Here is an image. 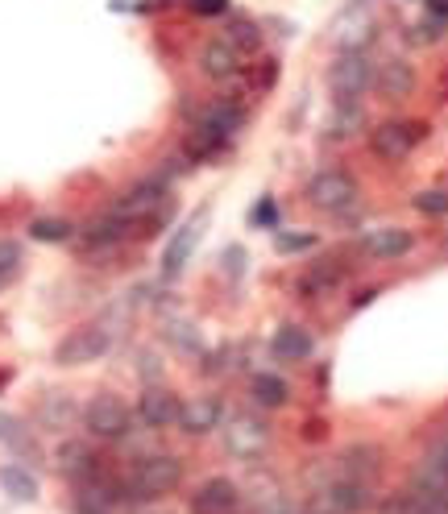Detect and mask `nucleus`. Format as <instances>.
Returning <instances> with one entry per match:
<instances>
[{"label": "nucleus", "instance_id": "f257e3e1", "mask_svg": "<svg viewBox=\"0 0 448 514\" xmlns=\"http://www.w3.org/2000/svg\"><path fill=\"white\" fill-rule=\"evenodd\" d=\"M374 502V485L341 469V461L312 477V514H361Z\"/></svg>", "mask_w": 448, "mask_h": 514}, {"label": "nucleus", "instance_id": "f03ea898", "mask_svg": "<svg viewBox=\"0 0 448 514\" xmlns=\"http://www.w3.org/2000/svg\"><path fill=\"white\" fill-rule=\"evenodd\" d=\"M183 481V461L171 452H150V456H137L129 477H125V494L133 502H158L166 494H175Z\"/></svg>", "mask_w": 448, "mask_h": 514}, {"label": "nucleus", "instance_id": "7ed1b4c3", "mask_svg": "<svg viewBox=\"0 0 448 514\" xmlns=\"http://www.w3.org/2000/svg\"><path fill=\"white\" fill-rule=\"evenodd\" d=\"M112 212H117L125 224H133V233L137 228H146V224H162L166 212H171V191H166V179L137 183L133 191H125L117 204H112Z\"/></svg>", "mask_w": 448, "mask_h": 514}, {"label": "nucleus", "instance_id": "20e7f679", "mask_svg": "<svg viewBox=\"0 0 448 514\" xmlns=\"http://www.w3.org/2000/svg\"><path fill=\"white\" fill-rule=\"evenodd\" d=\"M370 88H374V63L361 50H341V59L328 67L332 104H357Z\"/></svg>", "mask_w": 448, "mask_h": 514}, {"label": "nucleus", "instance_id": "39448f33", "mask_svg": "<svg viewBox=\"0 0 448 514\" xmlns=\"http://www.w3.org/2000/svg\"><path fill=\"white\" fill-rule=\"evenodd\" d=\"M83 427H88V436H96V440H125L133 427V411L121 394L100 390L92 403L83 407Z\"/></svg>", "mask_w": 448, "mask_h": 514}, {"label": "nucleus", "instance_id": "423d86ee", "mask_svg": "<svg viewBox=\"0 0 448 514\" xmlns=\"http://www.w3.org/2000/svg\"><path fill=\"white\" fill-rule=\"evenodd\" d=\"M112 349V332L108 324H83L75 332H67L59 345H54V365L63 369H79V365H92Z\"/></svg>", "mask_w": 448, "mask_h": 514}, {"label": "nucleus", "instance_id": "0eeeda50", "mask_svg": "<svg viewBox=\"0 0 448 514\" xmlns=\"http://www.w3.org/2000/svg\"><path fill=\"white\" fill-rule=\"evenodd\" d=\"M307 204L324 216H345L357 204V183L345 170H320V175L307 179Z\"/></svg>", "mask_w": 448, "mask_h": 514}, {"label": "nucleus", "instance_id": "6e6552de", "mask_svg": "<svg viewBox=\"0 0 448 514\" xmlns=\"http://www.w3.org/2000/svg\"><path fill=\"white\" fill-rule=\"evenodd\" d=\"M224 448H229L237 461H262L266 448H270V432L266 423L254 415H224Z\"/></svg>", "mask_w": 448, "mask_h": 514}, {"label": "nucleus", "instance_id": "1a4fd4ad", "mask_svg": "<svg viewBox=\"0 0 448 514\" xmlns=\"http://www.w3.org/2000/svg\"><path fill=\"white\" fill-rule=\"evenodd\" d=\"M424 137H428V125L424 121H386V125H378L370 133V150L382 162H403Z\"/></svg>", "mask_w": 448, "mask_h": 514}, {"label": "nucleus", "instance_id": "9d476101", "mask_svg": "<svg viewBox=\"0 0 448 514\" xmlns=\"http://www.w3.org/2000/svg\"><path fill=\"white\" fill-rule=\"evenodd\" d=\"M125 502V485L108 473L75 481V514H117Z\"/></svg>", "mask_w": 448, "mask_h": 514}, {"label": "nucleus", "instance_id": "9b49d317", "mask_svg": "<svg viewBox=\"0 0 448 514\" xmlns=\"http://www.w3.org/2000/svg\"><path fill=\"white\" fill-rule=\"evenodd\" d=\"M411 485L415 490H428V494H448V427L428 440L424 461L411 473Z\"/></svg>", "mask_w": 448, "mask_h": 514}, {"label": "nucleus", "instance_id": "f8f14e48", "mask_svg": "<svg viewBox=\"0 0 448 514\" xmlns=\"http://www.w3.org/2000/svg\"><path fill=\"white\" fill-rule=\"evenodd\" d=\"M241 125H245V108L237 100H208L204 108H195V121H191V129L212 133L220 141H233Z\"/></svg>", "mask_w": 448, "mask_h": 514}, {"label": "nucleus", "instance_id": "ddd939ff", "mask_svg": "<svg viewBox=\"0 0 448 514\" xmlns=\"http://www.w3.org/2000/svg\"><path fill=\"white\" fill-rule=\"evenodd\" d=\"M220 423H224V403L216 394H195V398H187V403H179L175 427L183 436H208Z\"/></svg>", "mask_w": 448, "mask_h": 514}, {"label": "nucleus", "instance_id": "4468645a", "mask_svg": "<svg viewBox=\"0 0 448 514\" xmlns=\"http://www.w3.org/2000/svg\"><path fill=\"white\" fill-rule=\"evenodd\" d=\"M200 71L216 83H233V79L245 75V54L237 46H229L224 38H208L200 46Z\"/></svg>", "mask_w": 448, "mask_h": 514}, {"label": "nucleus", "instance_id": "2eb2a0df", "mask_svg": "<svg viewBox=\"0 0 448 514\" xmlns=\"http://www.w3.org/2000/svg\"><path fill=\"white\" fill-rule=\"evenodd\" d=\"M249 510L254 514H303L295 506V498L287 494V485L283 481H274L270 473H254L249 477Z\"/></svg>", "mask_w": 448, "mask_h": 514}, {"label": "nucleus", "instance_id": "dca6fc26", "mask_svg": "<svg viewBox=\"0 0 448 514\" xmlns=\"http://www.w3.org/2000/svg\"><path fill=\"white\" fill-rule=\"evenodd\" d=\"M204 216L208 212H195L179 233L166 241V249H162V278H179L183 274V266L191 262V253H195V245H200V233H204Z\"/></svg>", "mask_w": 448, "mask_h": 514}, {"label": "nucleus", "instance_id": "f3484780", "mask_svg": "<svg viewBox=\"0 0 448 514\" xmlns=\"http://www.w3.org/2000/svg\"><path fill=\"white\" fill-rule=\"evenodd\" d=\"M191 514H237L241 510V490L229 477H208L200 490L191 494Z\"/></svg>", "mask_w": 448, "mask_h": 514}, {"label": "nucleus", "instance_id": "a211bd4d", "mask_svg": "<svg viewBox=\"0 0 448 514\" xmlns=\"http://www.w3.org/2000/svg\"><path fill=\"white\" fill-rule=\"evenodd\" d=\"M137 419H142L146 427H154V432H162V427H175L179 419V398L166 390V386H146L142 398H137Z\"/></svg>", "mask_w": 448, "mask_h": 514}, {"label": "nucleus", "instance_id": "6ab92c4d", "mask_svg": "<svg viewBox=\"0 0 448 514\" xmlns=\"http://www.w3.org/2000/svg\"><path fill=\"white\" fill-rule=\"evenodd\" d=\"M415 245V237L407 228H370V233H361V249H366L374 262H399L407 257Z\"/></svg>", "mask_w": 448, "mask_h": 514}, {"label": "nucleus", "instance_id": "aec40b11", "mask_svg": "<svg viewBox=\"0 0 448 514\" xmlns=\"http://www.w3.org/2000/svg\"><path fill=\"white\" fill-rule=\"evenodd\" d=\"M312 349H316L312 332L299 328V324H283V328L274 332V340H270V357L274 361H287V365L307 361V357H312Z\"/></svg>", "mask_w": 448, "mask_h": 514}, {"label": "nucleus", "instance_id": "412c9836", "mask_svg": "<svg viewBox=\"0 0 448 514\" xmlns=\"http://www.w3.org/2000/svg\"><path fill=\"white\" fill-rule=\"evenodd\" d=\"M374 88L386 100H407L415 92V67L403 59H386L382 67H374Z\"/></svg>", "mask_w": 448, "mask_h": 514}, {"label": "nucleus", "instance_id": "4be33fe9", "mask_svg": "<svg viewBox=\"0 0 448 514\" xmlns=\"http://www.w3.org/2000/svg\"><path fill=\"white\" fill-rule=\"evenodd\" d=\"M54 465H59V473L71 477V481H83V477L100 473V461H96V452L88 448V440H67L59 448V456H54Z\"/></svg>", "mask_w": 448, "mask_h": 514}, {"label": "nucleus", "instance_id": "5701e85b", "mask_svg": "<svg viewBox=\"0 0 448 514\" xmlns=\"http://www.w3.org/2000/svg\"><path fill=\"white\" fill-rule=\"evenodd\" d=\"M129 237H133V224H125L112 208L83 228V245H88V249H108V245H121Z\"/></svg>", "mask_w": 448, "mask_h": 514}, {"label": "nucleus", "instance_id": "b1692460", "mask_svg": "<svg viewBox=\"0 0 448 514\" xmlns=\"http://www.w3.org/2000/svg\"><path fill=\"white\" fill-rule=\"evenodd\" d=\"M75 419H83V415H79V407L71 403L67 394H46L38 403V427L42 432H67Z\"/></svg>", "mask_w": 448, "mask_h": 514}, {"label": "nucleus", "instance_id": "393cba45", "mask_svg": "<svg viewBox=\"0 0 448 514\" xmlns=\"http://www.w3.org/2000/svg\"><path fill=\"white\" fill-rule=\"evenodd\" d=\"M0 490H5L13 502H38V477L25 465H0Z\"/></svg>", "mask_w": 448, "mask_h": 514}, {"label": "nucleus", "instance_id": "a878e982", "mask_svg": "<svg viewBox=\"0 0 448 514\" xmlns=\"http://www.w3.org/2000/svg\"><path fill=\"white\" fill-rule=\"evenodd\" d=\"M341 469L374 485V481H378V469H382V452H378L374 444H353V448H345V456H341Z\"/></svg>", "mask_w": 448, "mask_h": 514}, {"label": "nucleus", "instance_id": "bb28decb", "mask_svg": "<svg viewBox=\"0 0 448 514\" xmlns=\"http://www.w3.org/2000/svg\"><path fill=\"white\" fill-rule=\"evenodd\" d=\"M249 394H254L258 407L274 411V407H283L287 398H291V386L278 378V374H254V378H249Z\"/></svg>", "mask_w": 448, "mask_h": 514}, {"label": "nucleus", "instance_id": "cd10ccee", "mask_svg": "<svg viewBox=\"0 0 448 514\" xmlns=\"http://www.w3.org/2000/svg\"><path fill=\"white\" fill-rule=\"evenodd\" d=\"M336 282H341V262H316L312 270H307L303 278H299V295H307V299H316V295H328Z\"/></svg>", "mask_w": 448, "mask_h": 514}, {"label": "nucleus", "instance_id": "c85d7f7f", "mask_svg": "<svg viewBox=\"0 0 448 514\" xmlns=\"http://www.w3.org/2000/svg\"><path fill=\"white\" fill-rule=\"evenodd\" d=\"M220 38L229 42V46H237L245 59L262 50V30H258V21H249V17H233L229 25H224V34H220Z\"/></svg>", "mask_w": 448, "mask_h": 514}, {"label": "nucleus", "instance_id": "c756f323", "mask_svg": "<svg viewBox=\"0 0 448 514\" xmlns=\"http://www.w3.org/2000/svg\"><path fill=\"white\" fill-rule=\"evenodd\" d=\"M0 444H5L13 456H34V436H30V427H25L17 415H5L0 411Z\"/></svg>", "mask_w": 448, "mask_h": 514}, {"label": "nucleus", "instance_id": "7c9ffc66", "mask_svg": "<svg viewBox=\"0 0 448 514\" xmlns=\"http://www.w3.org/2000/svg\"><path fill=\"white\" fill-rule=\"evenodd\" d=\"M30 237L42 241V245H63V241L75 237V228H71V220H63V216H38V220L30 224Z\"/></svg>", "mask_w": 448, "mask_h": 514}, {"label": "nucleus", "instance_id": "2f4dec72", "mask_svg": "<svg viewBox=\"0 0 448 514\" xmlns=\"http://www.w3.org/2000/svg\"><path fill=\"white\" fill-rule=\"evenodd\" d=\"M361 129V104H336L332 112V125H328V137L332 141H345Z\"/></svg>", "mask_w": 448, "mask_h": 514}, {"label": "nucleus", "instance_id": "473e14b6", "mask_svg": "<svg viewBox=\"0 0 448 514\" xmlns=\"http://www.w3.org/2000/svg\"><path fill=\"white\" fill-rule=\"evenodd\" d=\"M21 274V245L17 241H0V291Z\"/></svg>", "mask_w": 448, "mask_h": 514}, {"label": "nucleus", "instance_id": "72a5a7b5", "mask_svg": "<svg viewBox=\"0 0 448 514\" xmlns=\"http://www.w3.org/2000/svg\"><path fill=\"white\" fill-rule=\"evenodd\" d=\"M378 514H424V506H419V498H415V490L407 485V490H399V494H390L382 506H378Z\"/></svg>", "mask_w": 448, "mask_h": 514}, {"label": "nucleus", "instance_id": "f704fd0d", "mask_svg": "<svg viewBox=\"0 0 448 514\" xmlns=\"http://www.w3.org/2000/svg\"><path fill=\"white\" fill-rule=\"evenodd\" d=\"M320 237L316 233H274V249L278 253H307V249H316Z\"/></svg>", "mask_w": 448, "mask_h": 514}, {"label": "nucleus", "instance_id": "c9c22d12", "mask_svg": "<svg viewBox=\"0 0 448 514\" xmlns=\"http://www.w3.org/2000/svg\"><path fill=\"white\" fill-rule=\"evenodd\" d=\"M411 204H415V212H424V216H448V191H419Z\"/></svg>", "mask_w": 448, "mask_h": 514}, {"label": "nucleus", "instance_id": "e433bc0d", "mask_svg": "<svg viewBox=\"0 0 448 514\" xmlns=\"http://www.w3.org/2000/svg\"><path fill=\"white\" fill-rule=\"evenodd\" d=\"M444 25H448V21H440V17H428L424 25H415V30H411V42H419V46L440 42V38H444Z\"/></svg>", "mask_w": 448, "mask_h": 514}, {"label": "nucleus", "instance_id": "4c0bfd02", "mask_svg": "<svg viewBox=\"0 0 448 514\" xmlns=\"http://www.w3.org/2000/svg\"><path fill=\"white\" fill-rule=\"evenodd\" d=\"M249 224H254V228H274V224H278V208H274V199H270V195L262 199L254 212H249Z\"/></svg>", "mask_w": 448, "mask_h": 514}, {"label": "nucleus", "instance_id": "58836bf2", "mask_svg": "<svg viewBox=\"0 0 448 514\" xmlns=\"http://www.w3.org/2000/svg\"><path fill=\"white\" fill-rule=\"evenodd\" d=\"M171 340L183 349V353H204V345H200V336H195V328H183V324H175L171 328Z\"/></svg>", "mask_w": 448, "mask_h": 514}, {"label": "nucleus", "instance_id": "ea45409f", "mask_svg": "<svg viewBox=\"0 0 448 514\" xmlns=\"http://www.w3.org/2000/svg\"><path fill=\"white\" fill-rule=\"evenodd\" d=\"M187 9L200 17H220V13H229V0H187Z\"/></svg>", "mask_w": 448, "mask_h": 514}, {"label": "nucleus", "instance_id": "a19ab883", "mask_svg": "<svg viewBox=\"0 0 448 514\" xmlns=\"http://www.w3.org/2000/svg\"><path fill=\"white\" fill-rule=\"evenodd\" d=\"M224 270H229V278H241V270H245V249L241 245L224 249Z\"/></svg>", "mask_w": 448, "mask_h": 514}, {"label": "nucleus", "instance_id": "79ce46f5", "mask_svg": "<svg viewBox=\"0 0 448 514\" xmlns=\"http://www.w3.org/2000/svg\"><path fill=\"white\" fill-rule=\"evenodd\" d=\"M428 17H440V21H448V0H428Z\"/></svg>", "mask_w": 448, "mask_h": 514}, {"label": "nucleus", "instance_id": "37998d69", "mask_svg": "<svg viewBox=\"0 0 448 514\" xmlns=\"http://www.w3.org/2000/svg\"><path fill=\"white\" fill-rule=\"evenodd\" d=\"M374 295H378V291H361V295H357V299H349V307H366V303H370V299H374Z\"/></svg>", "mask_w": 448, "mask_h": 514}, {"label": "nucleus", "instance_id": "c03bdc74", "mask_svg": "<svg viewBox=\"0 0 448 514\" xmlns=\"http://www.w3.org/2000/svg\"><path fill=\"white\" fill-rule=\"evenodd\" d=\"M444 249H448V237H444Z\"/></svg>", "mask_w": 448, "mask_h": 514}]
</instances>
